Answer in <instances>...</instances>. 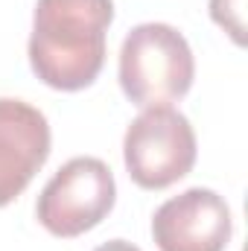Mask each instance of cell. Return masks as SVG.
Instances as JSON below:
<instances>
[{
    "instance_id": "1",
    "label": "cell",
    "mask_w": 248,
    "mask_h": 251,
    "mask_svg": "<svg viewBox=\"0 0 248 251\" xmlns=\"http://www.w3.org/2000/svg\"><path fill=\"white\" fill-rule=\"evenodd\" d=\"M114 0H38L32 12L29 67L53 91H82L105 64Z\"/></svg>"
},
{
    "instance_id": "2",
    "label": "cell",
    "mask_w": 248,
    "mask_h": 251,
    "mask_svg": "<svg viewBox=\"0 0 248 251\" xmlns=\"http://www.w3.org/2000/svg\"><path fill=\"white\" fill-rule=\"evenodd\" d=\"M196 79L187 38L170 24H137L120 47V88L137 108L173 105Z\"/></svg>"
},
{
    "instance_id": "3",
    "label": "cell",
    "mask_w": 248,
    "mask_h": 251,
    "mask_svg": "<svg viewBox=\"0 0 248 251\" xmlns=\"http://www.w3.org/2000/svg\"><path fill=\"white\" fill-rule=\"evenodd\" d=\"M198 155L196 131L173 105L143 108L125 128L123 161L128 178L143 190H164L181 181Z\"/></svg>"
},
{
    "instance_id": "4",
    "label": "cell",
    "mask_w": 248,
    "mask_h": 251,
    "mask_svg": "<svg viewBox=\"0 0 248 251\" xmlns=\"http://www.w3.org/2000/svg\"><path fill=\"white\" fill-rule=\"evenodd\" d=\"M117 201V181L105 161L82 155L70 158L44 184L35 201V219L53 237L73 240L94 231Z\"/></svg>"
},
{
    "instance_id": "5",
    "label": "cell",
    "mask_w": 248,
    "mask_h": 251,
    "mask_svg": "<svg viewBox=\"0 0 248 251\" xmlns=\"http://www.w3.org/2000/svg\"><path fill=\"white\" fill-rule=\"evenodd\" d=\"M234 234L228 201L207 187L167 199L152 216V240L161 251H225Z\"/></svg>"
},
{
    "instance_id": "6",
    "label": "cell",
    "mask_w": 248,
    "mask_h": 251,
    "mask_svg": "<svg viewBox=\"0 0 248 251\" xmlns=\"http://www.w3.org/2000/svg\"><path fill=\"white\" fill-rule=\"evenodd\" d=\"M47 117L12 97H0V207L12 204L50 158Z\"/></svg>"
},
{
    "instance_id": "7",
    "label": "cell",
    "mask_w": 248,
    "mask_h": 251,
    "mask_svg": "<svg viewBox=\"0 0 248 251\" xmlns=\"http://www.w3.org/2000/svg\"><path fill=\"white\" fill-rule=\"evenodd\" d=\"M210 18L231 35L234 44H246V0H210Z\"/></svg>"
},
{
    "instance_id": "8",
    "label": "cell",
    "mask_w": 248,
    "mask_h": 251,
    "mask_svg": "<svg viewBox=\"0 0 248 251\" xmlns=\"http://www.w3.org/2000/svg\"><path fill=\"white\" fill-rule=\"evenodd\" d=\"M94 251H140V249L125 243V240H108V243H102L99 249H94Z\"/></svg>"
}]
</instances>
